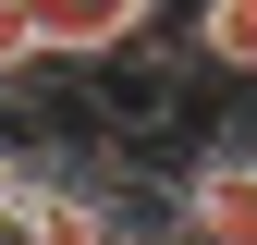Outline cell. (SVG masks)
<instances>
[{
  "mask_svg": "<svg viewBox=\"0 0 257 245\" xmlns=\"http://www.w3.org/2000/svg\"><path fill=\"white\" fill-rule=\"evenodd\" d=\"M86 110H98L122 147H159V135H172V110H184V61H159L147 37L110 49V61H86Z\"/></svg>",
  "mask_w": 257,
  "mask_h": 245,
  "instance_id": "6da1fadb",
  "label": "cell"
},
{
  "mask_svg": "<svg viewBox=\"0 0 257 245\" xmlns=\"http://www.w3.org/2000/svg\"><path fill=\"white\" fill-rule=\"evenodd\" d=\"M13 245H122V208L98 196V184H74V172H49L37 196L13 208Z\"/></svg>",
  "mask_w": 257,
  "mask_h": 245,
  "instance_id": "277c9868",
  "label": "cell"
},
{
  "mask_svg": "<svg viewBox=\"0 0 257 245\" xmlns=\"http://www.w3.org/2000/svg\"><path fill=\"white\" fill-rule=\"evenodd\" d=\"M184 61L257 86V0H196V13H184Z\"/></svg>",
  "mask_w": 257,
  "mask_h": 245,
  "instance_id": "5b68a950",
  "label": "cell"
},
{
  "mask_svg": "<svg viewBox=\"0 0 257 245\" xmlns=\"http://www.w3.org/2000/svg\"><path fill=\"white\" fill-rule=\"evenodd\" d=\"M184 245H257V135L184 160Z\"/></svg>",
  "mask_w": 257,
  "mask_h": 245,
  "instance_id": "7a4b0ae2",
  "label": "cell"
},
{
  "mask_svg": "<svg viewBox=\"0 0 257 245\" xmlns=\"http://www.w3.org/2000/svg\"><path fill=\"white\" fill-rule=\"evenodd\" d=\"M0 245H13V221H0Z\"/></svg>",
  "mask_w": 257,
  "mask_h": 245,
  "instance_id": "52a82bcc",
  "label": "cell"
},
{
  "mask_svg": "<svg viewBox=\"0 0 257 245\" xmlns=\"http://www.w3.org/2000/svg\"><path fill=\"white\" fill-rule=\"evenodd\" d=\"M37 74H49L37 13H25V0H0V98H37Z\"/></svg>",
  "mask_w": 257,
  "mask_h": 245,
  "instance_id": "8992f818",
  "label": "cell"
},
{
  "mask_svg": "<svg viewBox=\"0 0 257 245\" xmlns=\"http://www.w3.org/2000/svg\"><path fill=\"white\" fill-rule=\"evenodd\" d=\"M37 13V49L49 61H110V49H135V37H159V0H25Z\"/></svg>",
  "mask_w": 257,
  "mask_h": 245,
  "instance_id": "3957f363",
  "label": "cell"
}]
</instances>
